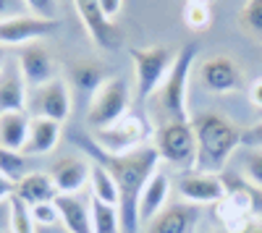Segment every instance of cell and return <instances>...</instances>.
I'll return each mask as SVG.
<instances>
[{
    "label": "cell",
    "instance_id": "1",
    "mask_svg": "<svg viewBox=\"0 0 262 233\" xmlns=\"http://www.w3.org/2000/svg\"><path fill=\"white\" fill-rule=\"evenodd\" d=\"M74 142L90 155L92 162L102 165L105 171L113 176V181L118 186V197H121L118 199L121 230L123 233H139V228H142V223H139V197H142V189L147 186V181L155 176L158 162H160L155 144L137 147V150L123 152V155H111V152L100 150L90 134L74 136Z\"/></svg>",
    "mask_w": 262,
    "mask_h": 233
},
{
    "label": "cell",
    "instance_id": "2",
    "mask_svg": "<svg viewBox=\"0 0 262 233\" xmlns=\"http://www.w3.org/2000/svg\"><path fill=\"white\" fill-rule=\"evenodd\" d=\"M191 129L196 139V155H194L191 171L221 176L231 155L242 147V129L221 113L191 115Z\"/></svg>",
    "mask_w": 262,
    "mask_h": 233
},
{
    "label": "cell",
    "instance_id": "3",
    "mask_svg": "<svg viewBox=\"0 0 262 233\" xmlns=\"http://www.w3.org/2000/svg\"><path fill=\"white\" fill-rule=\"evenodd\" d=\"M194 58H196V48L191 42L179 48L176 60H173L165 81L160 84V89L155 95L158 110L163 115L158 121H191L189 105H186V87H189L191 68H194Z\"/></svg>",
    "mask_w": 262,
    "mask_h": 233
},
{
    "label": "cell",
    "instance_id": "4",
    "mask_svg": "<svg viewBox=\"0 0 262 233\" xmlns=\"http://www.w3.org/2000/svg\"><path fill=\"white\" fill-rule=\"evenodd\" d=\"M179 50H170L168 45H152V48H128V58L134 63V79H137V100L155 97L160 84L165 81Z\"/></svg>",
    "mask_w": 262,
    "mask_h": 233
},
{
    "label": "cell",
    "instance_id": "5",
    "mask_svg": "<svg viewBox=\"0 0 262 233\" xmlns=\"http://www.w3.org/2000/svg\"><path fill=\"white\" fill-rule=\"evenodd\" d=\"M152 134H155V150L160 160L176 168L194 165L196 139H194L191 121H158Z\"/></svg>",
    "mask_w": 262,
    "mask_h": 233
},
{
    "label": "cell",
    "instance_id": "6",
    "mask_svg": "<svg viewBox=\"0 0 262 233\" xmlns=\"http://www.w3.org/2000/svg\"><path fill=\"white\" fill-rule=\"evenodd\" d=\"M128 113V87L126 79L111 76L102 87L92 95L90 110H86V123L92 131H102L107 126H113Z\"/></svg>",
    "mask_w": 262,
    "mask_h": 233
},
{
    "label": "cell",
    "instance_id": "7",
    "mask_svg": "<svg viewBox=\"0 0 262 233\" xmlns=\"http://www.w3.org/2000/svg\"><path fill=\"white\" fill-rule=\"evenodd\" d=\"M90 136L100 150L111 152V155H123V152L137 150V147H144V139L149 136V126L142 115L126 113L113 126H107L102 131H92Z\"/></svg>",
    "mask_w": 262,
    "mask_h": 233
},
{
    "label": "cell",
    "instance_id": "8",
    "mask_svg": "<svg viewBox=\"0 0 262 233\" xmlns=\"http://www.w3.org/2000/svg\"><path fill=\"white\" fill-rule=\"evenodd\" d=\"M196 79L205 92L212 95H231L244 87L242 66L228 55H210L196 66Z\"/></svg>",
    "mask_w": 262,
    "mask_h": 233
},
{
    "label": "cell",
    "instance_id": "9",
    "mask_svg": "<svg viewBox=\"0 0 262 233\" xmlns=\"http://www.w3.org/2000/svg\"><path fill=\"white\" fill-rule=\"evenodd\" d=\"M27 108L34 118H50L55 123H63L71 115V89L63 79H53L37 89H29Z\"/></svg>",
    "mask_w": 262,
    "mask_h": 233
},
{
    "label": "cell",
    "instance_id": "10",
    "mask_svg": "<svg viewBox=\"0 0 262 233\" xmlns=\"http://www.w3.org/2000/svg\"><path fill=\"white\" fill-rule=\"evenodd\" d=\"M16 63H18L21 74H24V79H27L29 89H37V87H42V84L58 79L55 76V68H58L55 58H53L50 48L42 39L21 45L18 53H16Z\"/></svg>",
    "mask_w": 262,
    "mask_h": 233
},
{
    "label": "cell",
    "instance_id": "11",
    "mask_svg": "<svg viewBox=\"0 0 262 233\" xmlns=\"http://www.w3.org/2000/svg\"><path fill=\"white\" fill-rule=\"evenodd\" d=\"M74 6L86 34L100 50H116L121 45V29L105 16L100 0H74Z\"/></svg>",
    "mask_w": 262,
    "mask_h": 233
},
{
    "label": "cell",
    "instance_id": "12",
    "mask_svg": "<svg viewBox=\"0 0 262 233\" xmlns=\"http://www.w3.org/2000/svg\"><path fill=\"white\" fill-rule=\"evenodd\" d=\"M176 189L184 202L189 204H217L226 197V183L223 176H212V173H196V171H186L179 176Z\"/></svg>",
    "mask_w": 262,
    "mask_h": 233
},
{
    "label": "cell",
    "instance_id": "13",
    "mask_svg": "<svg viewBox=\"0 0 262 233\" xmlns=\"http://www.w3.org/2000/svg\"><path fill=\"white\" fill-rule=\"evenodd\" d=\"M58 29V21L37 18V16H16L0 21V48H21L27 42H37Z\"/></svg>",
    "mask_w": 262,
    "mask_h": 233
},
{
    "label": "cell",
    "instance_id": "14",
    "mask_svg": "<svg viewBox=\"0 0 262 233\" xmlns=\"http://www.w3.org/2000/svg\"><path fill=\"white\" fill-rule=\"evenodd\" d=\"M200 218H202V209L196 204L168 202L163 213L144 225V233H194V228L200 225Z\"/></svg>",
    "mask_w": 262,
    "mask_h": 233
},
{
    "label": "cell",
    "instance_id": "15",
    "mask_svg": "<svg viewBox=\"0 0 262 233\" xmlns=\"http://www.w3.org/2000/svg\"><path fill=\"white\" fill-rule=\"evenodd\" d=\"M50 178L58 189V194H76L86 186L92 176V160L81 155H63L50 165Z\"/></svg>",
    "mask_w": 262,
    "mask_h": 233
},
{
    "label": "cell",
    "instance_id": "16",
    "mask_svg": "<svg viewBox=\"0 0 262 233\" xmlns=\"http://www.w3.org/2000/svg\"><path fill=\"white\" fill-rule=\"evenodd\" d=\"M29 102V84L21 74L16 58H8L0 71V115L3 113H21Z\"/></svg>",
    "mask_w": 262,
    "mask_h": 233
},
{
    "label": "cell",
    "instance_id": "17",
    "mask_svg": "<svg viewBox=\"0 0 262 233\" xmlns=\"http://www.w3.org/2000/svg\"><path fill=\"white\" fill-rule=\"evenodd\" d=\"M215 218H217V223H221L223 233L242 230L244 225H249L254 220L249 202L238 192H226V197L215 204Z\"/></svg>",
    "mask_w": 262,
    "mask_h": 233
},
{
    "label": "cell",
    "instance_id": "18",
    "mask_svg": "<svg viewBox=\"0 0 262 233\" xmlns=\"http://www.w3.org/2000/svg\"><path fill=\"white\" fill-rule=\"evenodd\" d=\"M60 142V123L50 121V118H34L29 121V136L21 155L27 157H39V155H48L53 152Z\"/></svg>",
    "mask_w": 262,
    "mask_h": 233
},
{
    "label": "cell",
    "instance_id": "19",
    "mask_svg": "<svg viewBox=\"0 0 262 233\" xmlns=\"http://www.w3.org/2000/svg\"><path fill=\"white\" fill-rule=\"evenodd\" d=\"M27 207H37V204H45V202H55L58 197V189L50 178V173H42V171H32L29 176H24L16 183V194Z\"/></svg>",
    "mask_w": 262,
    "mask_h": 233
},
{
    "label": "cell",
    "instance_id": "20",
    "mask_svg": "<svg viewBox=\"0 0 262 233\" xmlns=\"http://www.w3.org/2000/svg\"><path fill=\"white\" fill-rule=\"evenodd\" d=\"M55 207H58L60 223L69 233H92V213L84 199H79L76 194H58Z\"/></svg>",
    "mask_w": 262,
    "mask_h": 233
},
{
    "label": "cell",
    "instance_id": "21",
    "mask_svg": "<svg viewBox=\"0 0 262 233\" xmlns=\"http://www.w3.org/2000/svg\"><path fill=\"white\" fill-rule=\"evenodd\" d=\"M168 192H170V181L163 171H155L147 181V186L142 189V197H139V223L147 225L155 215L163 213V207L168 204Z\"/></svg>",
    "mask_w": 262,
    "mask_h": 233
},
{
    "label": "cell",
    "instance_id": "22",
    "mask_svg": "<svg viewBox=\"0 0 262 233\" xmlns=\"http://www.w3.org/2000/svg\"><path fill=\"white\" fill-rule=\"evenodd\" d=\"M69 79H71L74 89H79L84 95H95L111 76H107V71H105V63L92 60V58H81V60L71 63Z\"/></svg>",
    "mask_w": 262,
    "mask_h": 233
},
{
    "label": "cell",
    "instance_id": "23",
    "mask_svg": "<svg viewBox=\"0 0 262 233\" xmlns=\"http://www.w3.org/2000/svg\"><path fill=\"white\" fill-rule=\"evenodd\" d=\"M29 115L21 113H3L0 115V147L8 152H21L29 136Z\"/></svg>",
    "mask_w": 262,
    "mask_h": 233
},
{
    "label": "cell",
    "instance_id": "24",
    "mask_svg": "<svg viewBox=\"0 0 262 233\" xmlns=\"http://www.w3.org/2000/svg\"><path fill=\"white\" fill-rule=\"evenodd\" d=\"M90 213H92V233H123L121 230L118 207L105 204L100 199H92L90 202Z\"/></svg>",
    "mask_w": 262,
    "mask_h": 233
},
{
    "label": "cell",
    "instance_id": "25",
    "mask_svg": "<svg viewBox=\"0 0 262 233\" xmlns=\"http://www.w3.org/2000/svg\"><path fill=\"white\" fill-rule=\"evenodd\" d=\"M90 183H92V199H100L105 204H113L118 207V186L113 181V176L105 171L102 165L92 162V176H90Z\"/></svg>",
    "mask_w": 262,
    "mask_h": 233
},
{
    "label": "cell",
    "instance_id": "26",
    "mask_svg": "<svg viewBox=\"0 0 262 233\" xmlns=\"http://www.w3.org/2000/svg\"><path fill=\"white\" fill-rule=\"evenodd\" d=\"M226 192H238L252 207V215L262 218V186H254L252 181H247L244 176H233V173H221Z\"/></svg>",
    "mask_w": 262,
    "mask_h": 233
},
{
    "label": "cell",
    "instance_id": "27",
    "mask_svg": "<svg viewBox=\"0 0 262 233\" xmlns=\"http://www.w3.org/2000/svg\"><path fill=\"white\" fill-rule=\"evenodd\" d=\"M0 173L8 176L11 181H21L24 176H29V157L27 155H21V152H8L0 147Z\"/></svg>",
    "mask_w": 262,
    "mask_h": 233
},
{
    "label": "cell",
    "instance_id": "28",
    "mask_svg": "<svg viewBox=\"0 0 262 233\" xmlns=\"http://www.w3.org/2000/svg\"><path fill=\"white\" fill-rule=\"evenodd\" d=\"M238 27L254 39H262V0H247L238 11Z\"/></svg>",
    "mask_w": 262,
    "mask_h": 233
},
{
    "label": "cell",
    "instance_id": "29",
    "mask_svg": "<svg viewBox=\"0 0 262 233\" xmlns=\"http://www.w3.org/2000/svg\"><path fill=\"white\" fill-rule=\"evenodd\" d=\"M8 207H11V233H37V225L32 220V209L21 202L18 197H11L8 199Z\"/></svg>",
    "mask_w": 262,
    "mask_h": 233
},
{
    "label": "cell",
    "instance_id": "30",
    "mask_svg": "<svg viewBox=\"0 0 262 233\" xmlns=\"http://www.w3.org/2000/svg\"><path fill=\"white\" fill-rule=\"evenodd\" d=\"M184 24L191 32H207L210 24H212V6L184 3Z\"/></svg>",
    "mask_w": 262,
    "mask_h": 233
},
{
    "label": "cell",
    "instance_id": "31",
    "mask_svg": "<svg viewBox=\"0 0 262 233\" xmlns=\"http://www.w3.org/2000/svg\"><path fill=\"white\" fill-rule=\"evenodd\" d=\"M244 178L252 181L254 186H262V150H249L244 155Z\"/></svg>",
    "mask_w": 262,
    "mask_h": 233
},
{
    "label": "cell",
    "instance_id": "32",
    "mask_svg": "<svg viewBox=\"0 0 262 233\" xmlns=\"http://www.w3.org/2000/svg\"><path fill=\"white\" fill-rule=\"evenodd\" d=\"M24 6H27L29 16L58 21V0H24Z\"/></svg>",
    "mask_w": 262,
    "mask_h": 233
},
{
    "label": "cell",
    "instance_id": "33",
    "mask_svg": "<svg viewBox=\"0 0 262 233\" xmlns=\"http://www.w3.org/2000/svg\"><path fill=\"white\" fill-rule=\"evenodd\" d=\"M29 209H32L34 225H55V223H60L55 202H45V204H37V207H29Z\"/></svg>",
    "mask_w": 262,
    "mask_h": 233
},
{
    "label": "cell",
    "instance_id": "34",
    "mask_svg": "<svg viewBox=\"0 0 262 233\" xmlns=\"http://www.w3.org/2000/svg\"><path fill=\"white\" fill-rule=\"evenodd\" d=\"M242 147H249V150H262V121L242 129Z\"/></svg>",
    "mask_w": 262,
    "mask_h": 233
},
{
    "label": "cell",
    "instance_id": "35",
    "mask_svg": "<svg viewBox=\"0 0 262 233\" xmlns=\"http://www.w3.org/2000/svg\"><path fill=\"white\" fill-rule=\"evenodd\" d=\"M27 6L24 0H0V21H8L16 16H27Z\"/></svg>",
    "mask_w": 262,
    "mask_h": 233
},
{
    "label": "cell",
    "instance_id": "36",
    "mask_svg": "<svg viewBox=\"0 0 262 233\" xmlns=\"http://www.w3.org/2000/svg\"><path fill=\"white\" fill-rule=\"evenodd\" d=\"M13 194H16V181H11L8 176L0 173V204H6Z\"/></svg>",
    "mask_w": 262,
    "mask_h": 233
},
{
    "label": "cell",
    "instance_id": "37",
    "mask_svg": "<svg viewBox=\"0 0 262 233\" xmlns=\"http://www.w3.org/2000/svg\"><path fill=\"white\" fill-rule=\"evenodd\" d=\"M100 6H102L105 16L113 21V18H116V16L121 13V8H123V0H100Z\"/></svg>",
    "mask_w": 262,
    "mask_h": 233
},
{
    "label": "cell",
    "instance_id": "38",
    "mask_svg": "<svg viewBox=\"0 0 262 233\" xmlns=\"http://www.w3.org/2000/svg\"><path fill=\"white\" fill-rule=\"evenodd\" d=\"M249 100L257 110H262V79H254L252 87H249Z\"/></svg>",
    "mask_w": 262,
    "mask_h": 233
},
{
    "label": "cell",
    "instance_id": "39",
    "mask_svg": "<svg viewBox=\"0 0 262 233\" xmlns=\"http://www.w3.org/2000/svg\"><path fill=\"white\" fill-rule=\"evenodd\" d=\"M11 223V207H8V202L6 204H0V233H3V228Z\"/></svg>",
    "mask_w": 262,
    "mask_h": 233
},
{
    "label": "cell",
    "instance_id": "40",
    "mask_svg": "<svg viewBox=\"0 0 262 233\" xmlns=\"http://www.w3.org/2000/svg\"><path fill=\"white\" fill-rule=\"evenodd\" d=\"M233 233H262V223H257V220H252L249 225H244L242 230H233Z\"/></svg>",
    "mask_w": 262,
    "mask_h": 233
},
{
    "label": "cell",
    "instance_id": "41",
    "mask_svg": "<svg viewBox=\"0 0 262 233\" xmlns=\"http://www.w3.org/2000/svg\"><path fill=\"white\" fill-rule=\"evenodd\" d=\"M184 3H194V6H212V0H184Z\"/></svg>",
    "mask_w": 262,
    "mask_h": 233
},
{
    "label": "cell",
    "instance_id": "42",
    "mask_svg": "<svg viewBox=\"0 0 262 233\" xmlns=\"http://www.w3.org/2000/svg\"><path fill=\"white\" fill-rule=\"evenodd\" d=\"M6 60H8V55H6V48H0V71H3V66H6Z\"/></svg>",
    "mask_w": 262,
    "mask_h": 233
}]
</instances>
